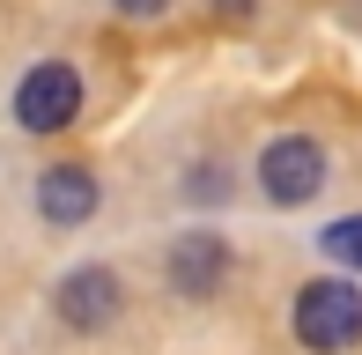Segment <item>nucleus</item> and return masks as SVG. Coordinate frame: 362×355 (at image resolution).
I'll return each instance as SVG.
<instances>
[{
  "label": "nucleus",
  "instance_id": "obj_3",
  "mask_svg": "<svg viewBox=\"0 0 362 355\" xmlns=\"http://www.w3.org/2000/svg\"><path fill=\"white\" fill-rule=\"evenodd\" d=\"M259 185H267L274 207H303L310 192L325 185V149L303 141V134H281L267 156H259Z\"/></svg>",
  "mask_w": 362,
  "mask_h": 355
},
{
  "label": "nucleus",
  "instance_id": "obj_2",
  "mask_svg": "<svg viewBox=\"0 0 362 355\" xmlns=\"http://www.w3.org/2000/svg\"><path fill=\"white\" fill-rule=\"evenodd\" d=\"M81 111V74L59 67V59H45V67L23 74V89H15V119L30 126V134H59V126H74Z\"/></svg>",
  "mask_w": 362,
  "mask_h": 355
},
{
  "label": "nucleus",
  "instance_id": "obj_5",
  "mask_svg": "<svg viewBox=\"0 0 362 355\" xmlns=\"http://www.w3.org/2000/svg\"><path fill=\"white\" fill-rule=\"evenodd\" d=\"M37 215H45V222H89V215H96V178L81 170V163L45 170V178H37Z\"/></svg>",
  "mask_w": 362,
  "mask_h": 355
},
{
  "label": "nucleus",
  "instance_id": "obj_1",
  "mask_svg": "<svg viewBox=\"0 0 362 355\" xmlns=\"http://www.w3.org/2000/svg\"><path fill=\"white\" fill-rule=\"evenodd\" d=\"M296 333H303V348H318V355L355 348L362 341V289L340 281V274L310 281L303 296H296Z\"/></svg>",
  "mask_w": 362,
  "mask_h": 355
},
{
  "label": "nucleus",
  "instance_id": "obj_9",
  "mask_svg": "<svg viewBox=\"0 0 362 355\" xmlns=\"http://www.w3.org/2000/svg\"><path fill=\"white\" fill-rule=\"evenodd\" d=\"M215 8H229V15H244V8H252V0H215Z\"/></svg>",
  "mask_w": 362,
  "mask_h": 355
},
{
  "label": "nucleus",
  "instance_id": "obj_6",
  "mask_svg": "<svg viewBox=\"0 0 362 355\" xmlns=\"http://www.w3.org/2000/svg\"><path fill=\"white\" fill-rule=\"evenodd\" d=\"M215 274H222V237H185L177 245V289L185 296H207Z\"/></svg>",
  "mask_w": 362,
  "mask_h": 355
},
{
  "label": "nucleus",
  "instance_id": "obj_8",
  "mask_svg": "<svg viewBox=\"0 0 362 355\" xmlns=\"http://www.w3.org/2000/svg\"><path fill=\"white\" fill-rule=\"evenodd\" d=\"M119 8H126V15H163L170 0H119Z\"/></svg>",
  "mask_w": 362,
  "mask_h": 355
},
{
  "label": "nucleus",
  "instance_id": "obj_7",
  "mask_svg": "<svg viewBox=\"0 0 362 355\" xmlns=\"http://www.w3.org/2000/svg\"><path fill=\"white\" fill-rule=\"evenodd\" d=\"M318 252L333 267H362V215H348V222H333V230L318 237Z\"/></svg>",
  "mask_w": 362,
  "mask_h": 355
},
{
  "label": "nucleus",
  "instance_id": "obj_4",
  "mask_svg": "<svg viewBox=\"0 0 362 355\" xmlns=\"http://www.w3.org/2000/svg\"><path fill=\"white\" fill-rule=\"evenodd\" d=\"M59 318H67L74 333H96L119 318V274L111 267H74L67 281H59Z\"/></svg>",
  "mask_w": 362,
  "mask_h": 355
}]
</instances>
